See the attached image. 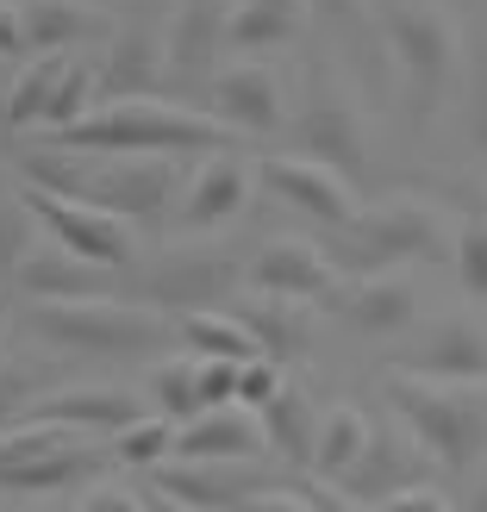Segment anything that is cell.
Masks as SVG:
<instances>
[{
  "label": "cell",
  "instance_id": "6da1fadb",
  "mask_svg": "<svg viewBox=\"0 0 487 512\" xmlns=\"http://www.w3.org/2000/svg\"><path fill=\"white\" fill-rule=\"evenodd\" d=\"M19 175L32 188L88 200V207H107L132 225H150L169 213V200H182V175L175 157H100V150H69V144H38L25 150Z\"/></svg>",
  "mask_w": 487,
  "mask_h": 512
},
{
  "label": "cell",
  "instance_id": "7a4b0ae2",
  "mask_svg": "<svg viewBox=\"0 0 487 512\" xmlns=\"http://www.w3.org/2000/svg\"><path fill=\"white\" fill-rule=\"evenodd\" d=\"M225 125L213 113L194 107H169V100H100L88 119H75L69 132H44V144H69V150H100V157H207L219 150Z\"/></svg>",
  "mask_w": 487,
  "mask_h": 512
},
{
  "label": "cell",
  "instance_id": "3957f363",
  "mask_svg": "<svg viewBox=\"0 0 487 512\" xmlns=\"http://www.w3.org/2000/svg\"><path fill=\"white\" fill-rule=\"evenodd\" d=\"M25 325L38 331L50 350H75V356H107V363H132V356H157L169 350V331H182V319L157 313L144 300H32Z\"/></svg>",
  "mask_w": 487,
  "mask_h": 512
},
{
  "label": "cell",
  "instance_id": "277c9868",
  "mask_svg": "<svg viewBox=\"0 0 487 512\" xmlns=\"http://www.w3.org/2000/svg\"><path fill=\"white\" fill-rule=\"evenodd\" d=\"M388 406L400 425L431 450L444 475H469L487 450V381H425V375H388Z\"/></svg>",
  "mask_w": 487,
  "mask_h": 512
},
{
  "label": "cell",
  "instance_id": "5b68a950",
  "mask_svg": "<svg viewBox=\"0 0 487 512\" xmlns=\"http://www.w3.org/2000/svg\"><path fill=\"white\" fill-rule=\"evenodd\" d=\"M113 469V450L94 438V431L75 425H50V419H25L13 431H0V494H69L88 488Z\"/></svg>",
  "mask_w": 487,
  "mask_h": 512
},
{
  "label": "cell",
  "instance_id": "8992f818",
  "mask_svg": "<svg viewBox=\"0 0 487 512\" xmlns=\"http://www.w3.org/2000/svg\"><path fill=\"white\" fill-rule=\"evenodd\" d=\"M381 38H388L413 113H438L463 69V32H456L450 7L444 0H381Z\"/></svg>",
  "mask_w": 487,
  "mask_h": 512
},
{
  "label": "cell",
  "instance_id": "52a82bcc",
  "mask_svg": "<svg viewBox=\"0 0 487 512\" xmlns=\"http://www.w3.org/2000/svg\"><path fill=\"white\" fill-rule=\"evenodd\" d=\"M450 225L438 207H419V200H388V207H369L356 225H344L331 256H338L344 275H375V269H406V263H438L450 256Z\"/></svg>",
  "mask_w": 487,
  "mask_h": 512
},
{
  "label": "cell",
  "instance_id": "ba28073f",
  "mask_svg": "<svg viewBox=\"0 0 487 512\" xmlns=\"http://www.w3.org/2000/svg\"><path fill=\"white\" fill-rule=\"evenodd\" d=\"M250 281V263H238L232 250L219 244H175L163 250L150 269H138V300L157 306L169 319H188V313H207L225 294H238Z\"/></svg>",
  "mask_w": 487,
  "mask_h": 512
},
{
  "label": "cell",
  "instance_id": "9c48e42d",
  "mask_svg": "<svg viewBox=\"0 0 487 512\" xmlns=\"http://www.w3.org/2000/svg\"><path fill=\"white\" fill-rule=\"evenodd\" d=\"M294 150L344 169L350 182L369 175V157H375L369 150V119H363L356 94L338 82V75H313V94H306V107L294 113Z\"/></svg>",
  "mask_w": 487,
  "mask_h": 512
},
{
  "label": "cell",
  "instance_id": "30bf717a",
  "mask_svg": "<svg viewBox=\"0 0 487 512\" xmlns=\"http://www.w3.org/2000/svg\"><path fill=\"white\" fill-rule=\"evenodd\" d=\"M19 200L32 207L38 232H44V238H57L63 250L88 256V263L113 269V275L138 263L132 219H119V213H107V207H88V200H69V194H50V188H32V182L19 188Z\"/></svg>",
  "mask_w": 487,
  "mask_h": 512
},
{
  "label": "cell",
  "instance_id": "8fae6325",
  "mask_svg": "<svg viewBox=\"0 0 487 512\" xmlns=\"http://www.w3.org/2000/svg\"><path fill=\"white\" fill-rule=\"evenodd\" d=\"M263 175V188L281 200V207H294L300 219L325 225V232H344V225L363 219V200H356V182L344 169H331L319 157H306V150H275V157L256 163Z\"/></svg>",
  "mask_w": 487,
  "mask_h": 512
},
{
  "label": "cell",
  "instance_id": "7c38bea8",
  "mask_svg": "<svg viewBox=\"0 0 487 512\" xmlns=\"http://www.w3.org/2000/svg\"><path fill=\"white\" fill-rule=\"evenodd\" d=\"M431 469H438V463H431V450L406 425H375L369 444H363V456H356V469L338 481V488L356 506H381V500H394L406 488H425Z\"/></svg>",
  "mask_w": 487,
  "mask_h": 512
},
{
  "label": "cell",
  "instance_id": "4fadbf2b",
  "mask_svg": "<svg viewBox=\"0 0 487 512\" xmlns=\"http://www.w3.org/2000/svg\"><path fill=\"white\" fill-rule=\"evenodd\" d=\"M207 113L225 132L269 138V132L288 125V94H281V75L269 63H225L207 82Z\"/></svg>",
  "mask_w": 487,
  "mask_h": 512
},
{
  "label": "cell",
  "instance_id": "5bb4252c",
  "mask_svg": "<svg viewBox=\"0 0 487 512\" xmlns=\"http://www.w3.org/2000/svg\"><path fill=\"white\" fill-rule=\"evenodd\" d=\"M250 288L256 294H281V300H331L344 288V269H338V256H325L313 250L306 238H275L250 256Z\"/></svg>",
  "mask_w": 487,
  "mask_h": 512
},
{
  "label": "cell",
  "instance_id": "9a60e30c",
  "mask_svg": "<svg viewBox=\"0 0 487 512\" xmlns=\"http://www.w3.org/2000/svg\"><path fill=\"white\" fill-rule=\"evenodd\" d=\"M331 306L356 325L369 331V338H406V331L419 325V288L406 269H375V275H350Z\"/></svg>",
  "mask_w": 487,
  "mask_h": 512
},
{
  "label": "cell",
  "instance_id": "2e32d148",
  "mask_svg": "<svg viewBox=\"0 0 487 512\" xmlns=\"http://www.w3.org/2000/svg\"><path fill=\"white\" fill-rule=\"evenodd\" d=\"M157 488L200 506V512H238L250 494L269 488V469L263 463H194V456H169L157 469Z\"/></svg>",
  "mask_w": 487,
  "mask_h": 512
},
{
  "label": "cell",
  "instance_id": "e0dca14e",
  "mask_svg": "<svg viewBox=\"0 0 487 512\" xmlns=\"http://www.w3.org/2000/svg\"><path fill=\"white\" fill-rule=\"evenodd\" d=\"M250 200V169L238 157H225V150H207L200 169L182 182V200H175V225L182 232H219V225H232Z\"/></svg>",
  "mask_w": 487,
  "mask_h": 512
},
{
  "label": "cell",
  "instance_id": "ac0fdd59",
  "mask_svg": "<svg viewBox=\"0 0 487 512\" xmlns=\"http://www.w3.org/2000/svg\"><path fill=\"white\" fill-rule=\"evenodd\" d=\"M175 456H194V463H263L269 438L250 406H207L200 419L175 431Z\"/></svg>",
  "mask_w": 487,
  "mask_h": 512
},
{
  "label": "cell",
  "instance_id": "d6986e66",
  "mask_svg": "<svg viewBox=\"0 0 487 512\" xmlns=\"http://www.w3.org/2000/svg\"><path fill=\"white\" fill-rule=\"evenodd\" d=\"M400 369L425 375V381H487V325L438 319L413 350L400 356Z\"/></svg>",
  "mask_w": 487,
  "mask_h": 512
},
{
  "label": "cell",
  "instance_id": "ffe728a7",
  "mask_svg": "<svg viewBox=\"0 0 487 512\" xmlns=\"http://www.w3.org/2000/svg\"><path fill=\"white\" fill-rule=\"evenodd\" d=\"M13 275H19V288L32 300H88V294H107L113 269H100V263H88V256L63 250L57 238H38L13 263Z\"/></svg>",
  "mask_w": 487,
  "mask_h": 512
},
{
  "label": "cell",
  "instance_id": "44dd1931",
  "mask_svg": "<svg viewBox=\"0 0 487 512\" xmlns=\"http://www.w3.org/2000/svg\"><path fill=\"white\" fill-rule=\"evenodd\" d=\"M225 0H182V13L169 25V75H182V82H200V75H219V50L225 44Z\"/></svg>",
  "mask_w": 487,
  "mask_h": 512
},
{
  "label": "cell",
  "instance_id": "7402d4cb",
  "mask_svg": "<svg viewBox=\"0 0 487 512\" xmlns=\"http://www.w3.org/2000/svg\"><path fill=\"white\" fill-rule=\"evenodd\" d=\"M150 406L125 388H57L32 406V419H50V425H75V431H94V438H113L132 419H144Z\"/></svg>",
  "mask_w": 487,
  "mask_h": 512
},
{
  "label": "cell",
  "instance_id": "603a6c76",
  "mask_svg": "<svg viewBox=\"0 0 487 512\" xmlns=\"http://www.w3.org/2000/svg\"><path fill=\"white\" fill-rule=\"evenodd\" d=\"M169 75V38H157L150 25H119L107 69H100V100H132L150 94Z\"/></svg>",
  "mask_w": 487,
  "mask_h": 512
},
{
  "label": "cell",
  "instance_id": "cb8c5ba5",
  "mask_svg": "<svg viewBox=\"0 0 487 512\" xmlns=\"http://www.w3.org/2000/svg\"><path fill=\"white\" fill-rule=\"evenodd\" d=\"M313 19V0H232L225 13V44L244 50V57H263V50H281L306 32Z\"/></svg>",
  "mask_w": 487,
  "mask_h": 512
},
{
  "label": "cell",
  "instance_id": "d4e9b609",
  "mask_svg": "<svg viewBox=\"0 0 487 512\" xmlns=\"http://www.w3.org/2000/svg\"><path fill=\"white\" fill-rule=\"evenodd\" d=\"M263 438L275 463H294V469H313V450H319V406L300 381H281V394L263 406Z\"/></svg>",
  "mask_w": 487,
  "mask_h": 512
},
{
  "label": "cell",
  "instance_id": "484cf974",
  "mask_svg": "<svg viewBox=\"0 0 487 512\" xmlns=\"http://www.w3.org/2000/svg\"><path fill=\"white\" fill-rule=\"evenodd\" d=\"M25 38H32V57L44 50H75L94 32H107V13L100 0H25Z\"/></svg>",
  "mask_w": 487,
  "mask_h": 512
},
{
  "label": "cell",
  "instance_id": "4316f807",
  "mask_svg": "<svg viewBox=\"0 0 487 512\" xmlns=\"http://www.w3.org/2000/svg\"><path fill=\"white\" fill-rule=\"evenodd\" d=\"M244 325L263 338V356H275V363H300L306 356V313L300 300H281V294H256V300H238Z\"/></svg>",
  "mask_w": 487,
  "mask_h": 512
},
{
  "label": "cell",
  "instance_id": "83f0119b",
  "mask_svg": "<svg viewBox=\"0 0 487 512\" xmlns=\"http://www.w3.org/2000/svg\"><path fill=\"white\" fill-rule=\"evenodd\" d=\"M182 344L188 356H232V363H250V356H263V338L244 325V313L232 306H207V313H188L182 319Z\"/></svg>",
  "mask_w": 487,
  "mask_h": 512
},
{
  "label": "cell",
  "instance_id": "f1b7e54d",
  "mask_svg": "<svg viewBox=\"0 0 487 512\" xmlns=\"http://www.w3.org/2000/svg\"><path fill=\"white\" fill-rule=\"evenodd\" d=\"M369 431H375V419H369V413H356V406H331V413L319 419L313 475H325V481H344V475L356 469V456H363Z\"/></svg>",
  "mask_w": 487,
  "mask_h": 512
},
{
  "label": "cell",
  "instance_id": "f546056e",
  "mask_svg": "<svg viewBox=\"0 0 487 512\" xmlns=\"http://www.w3.org/2000/svg\"><path fill=\"white\" fill-rule=\"evenodd\" d=\"M69 57H75V50H44V57H25V63H19L13 94H7V119H13V125H25V132H32V125H44L50 94H57Z\"/></svg>",
  "mask_w": 487,
  "mask_h": 512
},
{
  "label": "cell",
  "instance_id": "4dcf8cb0",
  "mask_svg": "<svg viewBox=\"0 0 487 512\" xmlns=\"http://www.w3.org/2000/svg\"><path fill=\"white\" fill-rule=\"evenodd\" d=\"M175 419H163V413H144V419H132L125 431H113V469H144V475H157L169 456H175Z\"/></svg>",
  "mask_w": 487,
  "mask_h": 512
},
{
  "label": "cell",
  "instance_id": "1f68e13d",
  "mask_svg": "<svg viewBox=\"0 0 487 512\" xmlns=\"http://www.w3.org/2000/svg\"><path fill=\"white\" fill-rule=\"evenodd\" d=\"M94 107H100V69L82 63V57H69V69H63L57 94H50V113H44L38 132H69V125H75V119H88Z\"/></svg>",
  "mask_w": 487,
  "mask_h": 512
},
{
  "label": "cell",
  "instance_id": "d6a6232c",
  "mask_svg": "<svg viewBox=\"0 0 487 512\" xmlns=\"http://www.w3.org/2000/svg\"><path fill=\"white\" fill-rule=\"evenodd\" d=\"M150 413H163L175 425H188L207 413V400H200V375H194V356L188 363H163L157 375H150Z\"/></svg>",
  "mask_w": 487,
  "mask_h": 512
},
{
  "label": "cell",
  "instance_id": "836d02e7",
  "mask_svg": "<svg viewBox=\"0 0 487 512\" xmlns=\"http://www.w3.org/2000/svg\"><path fill=\"white\" fill-rule=\"evenodd\" d=\"M450 263H456V281H463V294L487 300V213L463 225V238H456Z\"/></svg>",
  "mask_w": 487,
  "mask_h": 512
},
{
  "label": "cell",
  "instance_id": "e575fe53",
  "mask_svg": "<svg viewBox=\"0 0 487 512\" xmlns=\"http://www.w3.org/2000/svg\"><path fill=\"white\" fill-rule=\"evenodd\" d=\"M38 375L32 369H13V363H0V431H13L32 419V406H38Z\"/></svg>",
  "mask_w": 487,
  "mask_h": 512
},
{
  "label": "cell",
  "instance_id": "d590c367",
  "mask_svg": "<svg viewBox=\"0 0 487 512\" xmlns=\"http://www.w3.org/2000/svg\"><path fill=\"white\" fill-rule=\"evenodd\" d=\"M194 375H200V400L207 406H238L244 363H232V356H194Z\"/></svg>",
  "mask_w": 487,
  "mask_h": 512
},
{
  "label": "cell",
  "instance_id": "8d00e7d4",
  "mask_svg": "<svg viewBox=\"0 0 487 512\" xmlns=\"http://www.w3.org/2000/svg\"><path fill=\"white\" fill-rule=\"evenodd\" d=\"M281 369H288V363H275V356H250V363H244V381H238V406L263 413V406L281 394V381H288Z\"/></svg>",
  "mask_w": 487,
  "mask_h": 512
},
{
  "label": "cell",
  "instance_id": "74e56055",
  "mask_svg": "<svg viewBox=\"0 0 487 512\" xmlns=\"http://www.w3.org/2000/svg\"><path fill=\"white\" fill-rule=\"evenodd\" d=\"M75 512H150V506H144L138 488H125V481H107V475H100V481H88V494H82V506H75Z\"/></svg>",
  "mask_w": 487,
  "mask_h": 512
},
{
  "label": "cell",
  "instance_id": "f35d334b",
  "mask_svg": "<svg viewBox=\"0 0 487 512\" xmlns=\"http://www.w3.org/2000/svg\"><path fill=\"white\" fill-rule=\"evenodd\" d=\"M469 132L487 163V44H475V57H469Z\"/></svg>",
  "mask_w": 487,
  "mask_h": 512
},
{
  "label": "cell",
  "instance_id": "ab89813d",
  "mask_svg": "<svg viewBox=\"0 0 487 512\" xmlns=\"http://www.w3.org/2000/svg\"><path fill=\"white\" fill-rule=\"evenodd\" d=\"M238 512H319V506H313V494H300V488H275V481H269V488H263V494H250Z\"/></svg>",
  "mask_w": 487,
  "mask_h": 512
},
{
  "label": "cell",
  "instance_id": "60d3db41",
  "mask_svg": "<svg viewBox=\"0 0 487 512\" xmlns=\"http://www.w3.org/2000/svg\"><path fill=\"white\" fill-rule=\"evenodd\" d=\"M0 57H7V63L32 57V38H25V13L19 7H0Z\"/></svg>",
  "mask_w": 487,
  "mask_h": 512
},
{
  "label": "cell",
  "instance_id": "b9f144b4",
  "mask_svg": "<svg viewBox=\"0 0 487 512\" xmlns=\"http://www.w3.org/2000/svg\"><path fill=\"white\" fill-rule=\"evenodd\" d=\"M375 512H450V500L425 481V488H406V494H394V500H381Z\"/></svg>",
  "mask_w": 487,
  "mask_h": 512
},
{
  "label": "cell",
  "instance_id": "7bdbcfd3",
  "mask_svg": "<svg viewBox=\"0 0 487 512\" xmlns=\"http://www.w3.org/2000/svg\"><path fill=\"white\" fill-rule=\"evenodd\" d=\"M306 494H313V506H319V512H375V506H356V500L338 488V481H325V488H306Z\"/></svg>",
  "mask_w": 487,
  "mask_h": 512
},
{
  "label": "cell",
  "instance_id": "ee69618b",
  "mask_svg": "<svg viewBox=\"0 0 487 512\" xmlns=\"http://www.w3.org/2000/svg\"><path fill=\"white\" fill-rule=\"evenodd\" d=\"M363 7H369V0H313V13H319V19H338V25H350Z\"/></svg>",
  "mask_w": 487,
  "mask_h": 512
},
{
  "label": "cell",
  "instance_id": "f6af8a7d",
  "mask_svg": "<svg viewBox=\"0 0 487 512\" xmlns=\"http://www.w3.org/2000/svg\"><path fill=\"white\" fill-rule=\"evenodd\" d=\"M144 506H150V512H200V506H188V500H175V494H163L157 481H150V488H144Z\"/></svg>",
  "mask_w": 487,
  "mask_h": 512
},
{
  "label": "cell",
  "instance_id": "bcb514c9",
  "mask_svg": "<svg viewBox=\"0 0 487 512\" xmlns=\"http://www.w3.org/2000/svg\"><path fill=\"white\" fill-rule=\"evenodd\" d=\"M7 94H13V63L0 57V113H7Z\"/></svg>",
  "mask_w": 487,
  "mask_h": 512
},
{
  "label": "cell",
  "instance_id": "7dc6e473",
  "mask_svg": "<svg viewBox=\"0 0 487 512\" xmlns=\"http://www.w3.org/2000/svg\"><path fill=\"white\" fill-rule=\"evenodd\" d=\"M469 512H487V469H481V481H475V500H469Z\"/></svg>",
  "mask_w": 487,
  "mask_h": 512
},
{
  "label": "cell",
  "instance_id": "c3c4849f",
  "mask_svg": "<svg viewBox=\"0 0 487 512\" xmlns=\"http://www.w3.org/2000/svg\"><path fill=\"white\" fill-rule=\"evenodd\" d=\"M38 512H69V506H38Z\"/></svg>",
  "mask_w": 487,
  "mask_h": 512
},
{
  "label": "cell",
  "instance_id": "681fc988",
  "mask_svg": "<svg viewBox=\"0 0 487 512\" xmlns=\"http://www.w3.org/2000/svg\"><path fill=\"white\" fill-rule=\"evenodd\" d=\"M0 7H25V0H0Z\"/></svg>",
  "mask_w": 487,
  "mask_h": 512
}]
</instances>
